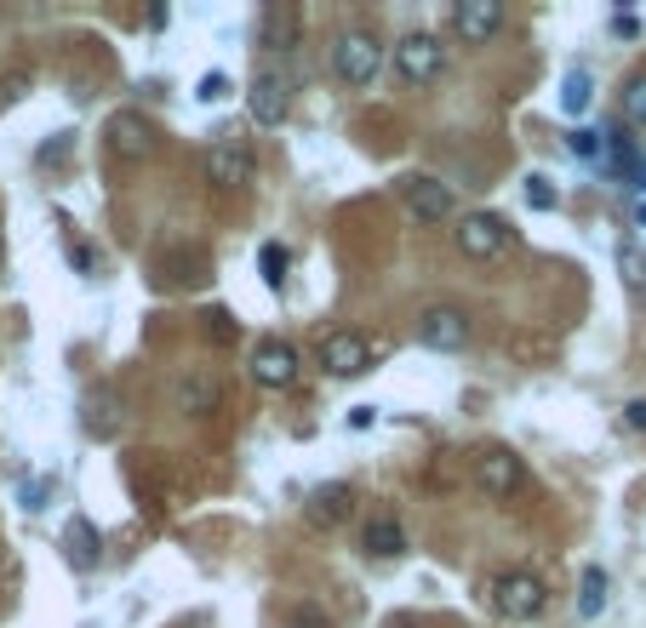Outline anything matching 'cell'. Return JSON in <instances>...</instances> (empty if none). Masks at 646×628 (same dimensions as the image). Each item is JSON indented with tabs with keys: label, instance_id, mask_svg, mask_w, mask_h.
Here are the masks:
<instances>
[{
	"label": "cell",
	"instance_id": "obj_1",
	"mask_svg": "<svg viewBox=\"0 0 646 628\" xmlns=\"http://www.w3.org/2000/svg\"><path fill=\"white\" fill-rule=\"evenodd\" d=\"M543 606H550V589H543V577H532V571H504V577H492V612H498V617L532 623Z\"/></svg>",
	"mask_w": 646,
	"mask_h": 628
},
{
	"label": "cell",
	"instance_id": "obj_2",
	"mask_svg": "<svg viewBox=\"0 0 646 628\" xmlns=\"http://www.w3.org/2000/svg\"><path fill=\"white\" fill-rule=\"evenodd\" d=\"M378 69H384V46L372 40V35L355 29V35L338 40V74L350 86H372V81H378Z\"/></svg>",
	"mask_w": 646,
	"mask_h": 628
},
{
	"label": "cell",
	"instance_id": "obj_3",
	"mask_svg": "<svg viewBox=\"0 0 646 628\" xmlns=\"http://www.w3.org/2000/svg\"><path fill=\"white\" fill-rule=\"evenodd\" d=\"M475 486L486 497H515L520 486H527V469H520V458H509L504 446H492L475 458Z\"/></svg>",
	"mask_w": 646,
	"mask_h": 628
},
{
	"label": "cell",
	"instance_id": "obj_4",
	"mask_svg": "<svg viewBox=\"0 0 646 628\" xmlns=\"http://www.w3.org/2000/svg\"><path fill=\"white\" fill-rule=\"evenodd\" d=\"M315 355H320V366H327L332 377H361V371L372 366V348H366V337H355V332H327Z\"/></svg>",
	"mask_w": 646,
	"mask_h": 628
},
{
	"label": "cell",
	"instance_id": "obj_5",
	"mask_svg": "<svg viewBox=\"0 0 646 628\" xmlns=\"http://www.w3.org/2000/svg\"><path fill=\"white\" fill-rule=\"evenodd\" d=\"M395 69H401V81L430 86L441 74V40L435 35H407L401 46H395Z\"/></svg>",
	"mask_w": 646,
	"mask_h": 628
},
{
	"label": "cell",
	"instance_id": "obj_6",
	"mask_svg": "<svg viewBox=\"0 0 646 628\" xmlns=\"http://www.w3.org/2000/svg\"><path fill=\"white\" fill-rule=\"evenodd\" d=\"M458 246H463V258H481L492 263L498 251L509 246V229H504V217H492V212H475V217H463V229H458Z\"/></svg>",
	"mask_w": 646,
	"mask_h": 628
},
{
	"label": "cell",
	"instance_id": "obj_7",
	"mask_svg": "<svg viewBox=\"0 0 646 628\" xmlns=\"http://www.w3.org/2000/svg\"><path fill=\"white\" fill-rule=\"evenodd\" d=\"M252 377L263 389H292L297 383V348L292 343H258V355H252Z\"/></svg>",
	"mask_w": 646,
	"mask_h": 628
},
{
	"label": "cell",
	"instance_id": "obj_8",
	"mask_svg": "<svg viewBox=\"0 0 646 628\" xmlns=\"http://www.w3.org/2000/svg\"><path fill=\"white\" fill-rule=\"evenodd\" d=\"M401 194H407V212L418 223H446V217H453V189L435 183V178H407Z\"/></svg>",
	"mask_w": 646,
	"mask_h": 628
},
{
	"label": "cell",
	"instance_id": "obj_9",
	"mask_svg": "<svg viewBox=\"0 0 646 628\" xmlns=\"http://www.w3.org/2000/svg\"><path fill=\"white\" fill-rule=\"evenodd\" d=\"M418 343L424 348H463L469 343V315L463 309H430L424 320H418Z\"/></svg>",
	"mask_w": 646,
	"mask_h": 628
},
{
	"label": "cell",
	"instance_id": "obj_10",
	"mask_svg": "<svg viewBox=\"0 0 646 628\" xmlns=\"http://www.w3.org/2000/svg\"><path fill=\"white\" fill-rule=\"evenodd\" d=\"M453 23H458V35L469 46H481V40H492L504 29V7H498V0H463V7L453 12Z\"/></svg>",
	"mask_w": 646,
	"mask_h": 628
},
{
	"label": "cell",
	"instance_id": "obj_11",
	"mask_svg": "<svg viewBox=\"0 0 646 628\" xmlns=\"http://www.w3.org/2000/svg\"><path fill=\"white\" fill-rule=\"evenodd\" d=\"M207 178L218 189H240V183H252V155H246L240 143H218L212 155H207Z\"/></svg>",
	"mask_w": 646,
	"mask_h": 628
},
{
	"label": "cell",
	"instance_id": "obj_12",
	"mask_svg": "<svg viewBox=\"0 0 646 628\" xmlns=\"http://www.w3.org/2000/svg\"><path fill=\"white\" fill-rule=\"evenodd\" d=\"M149 143H155V132H149V120H143V115L127 109V115H115V120H109V149H115L120 161H143V155H149Z\"/></svg>",
	"mask_w": 646,
	"mask_h": 628
},
{
	"label": "cell",
	"instance_id": "obj_13",
	"mask_svg": "<svg viewBox=\"0 0 646 628\" xmlns=\"http://www.w3.org/2000/svg\"><path fill=\"white\" fill-rule=\"evenodd\" d=\"M246 104H252V120H258V126H281V120H286V81H275V74H258Z\"/></svg>",
	"mask_w": 646,
	"mask_h": 628
},
{
	"label": "cell",
	"instance_id": "obj_14",
	"mask_svg": "<svg viewBox=\"0 0 646 628\" xmlns=\"http://www.w3.org/2000/svg\"><path fill=\"white\" fill-rule=\"evenodd\" d=\"M361 543H366V555L395 560V555L407 548V525H401V520H389V514H378V520H372L366 532H361Z\"/></svg>",
	"mask_w": 646,
	"mask_h": 628
},
{
	"label": "cell",
	"instance_id": "obj_15",
	"mask_svg": "<svg viewBox=\"0 0 646 628\" xmlns=\"http://www.w3.org/2000/svg\"><path fill=\"white\" fill-rule=\"evenodd\" d=\"M350 502H355L350 486H320V491L309 497V520H315V525H343V520H350Z\"/></svg>",
	"mask_w": 646,
	"mask_h": 628
},
{
	"label": "cell",
	"instance_id": "obj_16",
	"mask_svg": "<svg viewBox=\"0 0 646 628\" xmlns=\"http://www.w3.org/2000/svg\"><path fill=\"white\" fill-rule=\"evenodd\" d=\"M263 46L269 52L297 46V7H263Z\"/></svg>",
	"mask_w": 646,
	"mask_h": 628
},
{
	"label": "cell",
	"instance_id": "obj_17",
	"mask_svg": "<svg viewBox=\"0 0 646 628\" xmlns=\"http://www.w3.org/2000/svg\"><path fill=\"white\" fill-rule=\"evenodd\" d=\"M178 406L184 412H195V417H207V412H218V383L201 371V377H189V383L178 389Z\"/></svg>",
	"mask_w": 646,
	"mask_h": 628
},
{
	"label": "cell",
	"instance_id": "obj_18",
	"mask_svg": "<svg viewBox=\"0 0 646 628\" xmlns=\"http://www.w3.org/2000/svg\"><path fill=\"white\" fill-rule=\"evenodd\" d=\"M63 543H69V560L74 566H97V532H92V520H69Z\"/></svg>",
	"mask_w": 646,
	"mask_h": 628
},
{
	"label": "cell",
	"instance_id": "obj_19",
	"mask_svg": "<svg viewBox=\"0 0 646 628\" xmlns=\"http://www.w3.org/2000/svg\"><path fill=\"white\" fill-rule=\"evenodd\" d=\"M578 612H584V617H601V612H607V571H601V566H589V571H584Z\"/></svg>",
	"mask_w": 646,
	"mask_h": 628
},
{
	"label": "cell",
	"instance_id": "obj_20",
	"mask_svg": "<svg viewBox=\"0 0 646 628\" xmlns=\"http://www.w3.org/2000/svg\"><path fill=\"white\" fill-rule=\"evenodd\" d=\"M561 109H566V115H584V109H589V74H584V69L566 74V86H561Z\"/></svg>",
	"mask_w": 646,
	"mask_h": 628
},
{
	"label": "cell",
	"instance_id": "obj_21",
	"mask_svg": "<svg viewBox=\"0 0 646 628\" xmlns=\"http://www.w3.org/2000/svg\"><path fill=\"white\" fill-rule=\"evenodd\" d=\"M286 263H292V258H286V246H275V240H269V246L258 251V269H263V281H269V286H281V281H286Z\"/></svg>",
	"mask_w": 646,
	"mask_h": 628
},
{
	"label": "cell",
	"instance_id": "obj_22",
	"mask_svg": "<svg viewBox=\"0 0 646 628\" xmlns=\"http://www.w3.org/2000/svg\"><path fill=\"white\" fill-rule=\"evenodd\" d=\"M618 269H624V281H630L635 292H646V251H641V246H624V251H618Z\"/></svg>",
	"mask_w": 646,
	"mask_h": 628
},
{
	"label": "cell",
	"instance_id": "obj_23",
	"mask_svg": "<svg viewBox=\"0 0 646 628\" xmlns=\"http://www.w3.org/2000/svg\"><path fill=\"white\" fill-rule=\"evenodd\" d=\"M624 115H630L635 126H646V74H635V81L624 86Z\"/></svg>",
	"mask_w": 646,
	"mask_h": 628
},
{
	"label": "cell",
	"instance_id": "obj_24",
	"mask_svg": "<svg viewBox=\"0 0 646 628\" xmlns=\"http://www.w3.org/2000/svg\"><path fill=\"white\" fill-rule=\"evenodd\" d=\"M527 206H532V212H550V206H555V189H550V178H538V171L527 178Z\"/></svg>",
	"mask_w": 646,
	"mask_h": 628
},
{
	"label": "cell",
	"instance_id": "obj_25",
	"mask_svg": "<svg viewBox=\"0 0 646 628\" xmlns=\"http://www.w3.org/2000/svg\"><path fill=\"white\" fill-rule=\"evenodd\" d=\"M207 320H212V325H207V332H212V337H218V343H230V337H240V325H235V320H230V309H212V315H207Z\"/></svg>",
	"mask_w": 646,
	"mask_h": 628
},
{
	"label": "cell",
	"instance_id": "obj_26",
	"mask_svg": "<svg viewBox=\"0 0 646 628\" xmlns=\"http://www.w3.org/2000/svg\"><path fill=\"white\" fill-rule=\"evenodd\" d=\"M218 97H223V74H207V81H201V104H218Z\"/></svg>",
	"mask_w": 646,
	"mask_h": 628
},
{
	"label": "cell",
	"instance_id": "obj_27",
	"mask_svg": "<svg viewBox=\"0 0 646 628\" xmlns=\"http://www.w3.org/2000/svg\"><path fill=\"white\" fill-rule=\"evenodd\" d=\"M624 423H630V429H646V400H630V406H624Z\"/></svg>",
	"mask_w": 646,
	"mask_h": 628
},
{
	"label": "cell",
	"instance_id": "obj_28",
	"mask_svg": "<svg viewBox=\"0 0 646 628\" xmlns=\"http://www.w3.org/2000/svg\"><path fill=\"white\" fill-rule=\"evenodd\" d=\"M63 155H69V132H58V143L40 149V161H63Z\"/></svg>",
	"mask_w": 646,
	"mask_h": 628
},
{
	"label": "cell",
	"instance_id": "obj_29",
	"mask_svg": "<svg viewBox=\"0 0 646 628\" xmlns=\"http://www.w3.org/2000/svg\"><path fill=\"white\" fill-rule=\"evenodd\" d=\"M292 628H327V623H320L309 606H297V612H292Z\"/></svg>",
	"mask_w": 646,
	"mask_h": 628
},
{
	"label": "cell",
	"instance_id": "obj_30",
	"mask_svg": "<svg viewBox=\"0 0 646 628\" xmlns=\"http://www.w3.org/2000/svg\"><path fill=\"white\" fill-rule=\"evenodd\" d=\"M573 149H578V155H584V161H589V155H595V149H601V143H595V138H589V132H573Z\"/></svg>",
	"mask_w": 646,
	"mask_h": 628
}]
</instances>
